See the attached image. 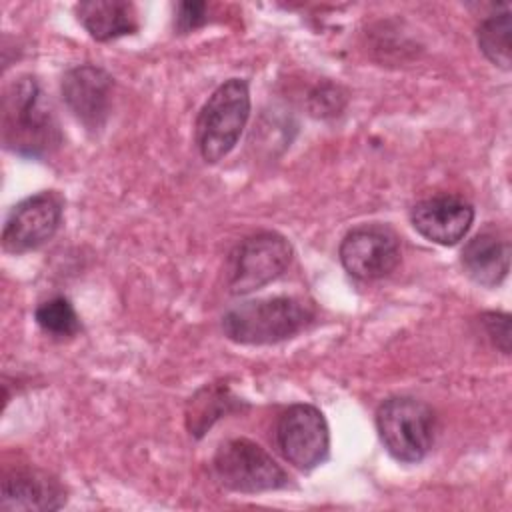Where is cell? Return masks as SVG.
Here are the masks:
<instances>
[{
  "mask_svg": "<svg viewBox=\"0 0 512 512\" xmlns=\"http://www.w3.org/2000/svg\"><path fill=\"white\" fill-rule=\"evenodd\" d=\"M76 16L86 32L100 42L138 30L136 8L126 0H86L76 4Z\"/></svg>",
  "mask_w": 512,
  "mask_h": 512,
  "instance_id": "cell-14",
  "label": "cell"
},
{
  "mask_svg": "<svg viewBox=\"0 0 512 512\" xmlns=\"http://www.w3.org/2000/svg\"><path fill=\"white\" fill-rule=\"evenodd\" d=\"M62 210V196L54 190H44L18 202L4 222V250L22 254L46 244L60 226Z\"/></svg>",
  "mask_w": 512,
  "mask_h": 512,
  "instance_id": "cell-8",
  "label": "cell"
},
{
  "mask_svg": "<svg viewBox=\"0 0 512 512\" xmlns=\"http://www.w3.org/2000/svg\"><path fill=\"white\" fill-rule=\"evenodd\" d=\"M462 268L476 284L494 288L510 270V244L496 232H480L462 248Z\"/></svg>",
  "mask_w": 512,
  "mask_h": 512,
  "instance_id": "cell-13",
  "label": "cell"
},
{
  "mask_svg": "<svg viewBox=\"0 0 512 512\" xmlns=\"http://www.w3.org/2000/svg\"><path fill=\"white\" fill-rule=\"evenodd\" d=\"M474 208L468 200L454 194H438L416 202L410 210L414 230L440 246H454L470 230Z\"/></svg>",
  "mask_w": 512,
  "mask_h": 512,
  "instance_id": "cell-11",
  "label": "cell"
},
{
  "mask_svg": "<svg viewBox=\"0 0 512 512\" xmlns=\"http://www.w3.org/2000/svg\"><path fill=\"white\" fill-rule=\"evenodd\" d=\"M36 324L52 338H72L80 332V318L64 296L44 300L34 312Z\"/></svg>",
  "mask_w": 512,
  "mask_h": 512,
  "instance_id": "cell-17",
  "label": "cell"
},
{
  "mask_svg": "<svg viewBox=\"0 0 512 512\" xmlns=\"http://www.w3.org/2000/svg\"><path fill=\"white\" fill-rule=\"evenodd\" d=\"M238 400L226 386H206L188 402L186 426L192 436L200 438L218 418L234 410Z\"/></svg>",
  "mask_w": 512,
  "mask_h": 512,
  "instance_id": "cell-15",
  "label": "cell"
},
{
  "mask_svg": "<svg viewBox=\"0 0 512 512\" xmlns=\"http://www.w3.org/2000/svg\"><path fill=\"white\" fill-rule=\"evenodd\" d=\"M2 142L24 158L50 156L62 142L54 110L32 76H20L4 92Z\"/></svg>",
  "mask_w": 512,
  "mask_h": 512,
  "instance_id": "cell-1",
  "label": "cell"
},
{
  "mask_svg": "<svg viewBox=\"0 0 512 512\" xmlns=\"http://www.w3.org/2000/svg\"><path fill=\"white\" fill-rule=\"evenodd\" d=\"M510 10L506 4L488 14L476 28V40L482 54L498 68L510 70Z\"/></svg>",
  "mask_w": 512,
  "mask_h": 512,
  "instance_id": "cell-16",
  "label": "cell"
},
{
  "mask_svg": "<svg viewBox=\"0 0 512 512\" xmlns=\"http://www.w3.org/2000/svg\"><path fill=\"white\" fill-rule=\"evenodd\" d=\"M208 4L206 2H180L176 6V16H174V28L180 34L192 32L196 28H200L208 16Z\"/></svg>",
  "mask_w": 512,
  "mask_h": 512,
  "instance_id": "cell-19",
  "label": "cell"
},
{
  "mask_svg": "<svg viewBox=\"0 0 512 512\" xmlns=\"http://www.w3.org/2000/svg\"><path fill=\"white\" fill-rule=\"evenodd\" d=\"M292 260L290 242L276 232L240 240L228 256L226 284L232 294H250L276 280Z\"/></svg>",
  "mask_w": 512,
  "mask_h": 512,
  "instance_id": "cell-6",
  "label": "cell"
},
{
  "mask_svg": "<svg viewBox=\"0 0 512 512\" xmlns=\"http://www.w3.org/2000/svg\"><path fill=\"white\" fill-rule=\"evenodd\" d=\"M274 438L280 454L298 470L308 472L328 458V424L324 414L312 404L288 406L278 416Z\"/></svg>",
  "mask_w": 512,
  "mask_h": 512,
  "instance_id": "cell-7",
  "label": "cell"
},
{
  "mask_svg": "<svg viewBox=\"0 0 512 512\" xmlns=\"http://www.w3.org/2000/svg\"><path fill=\"white\" fill-rule=\"evenodd\" d=\"M314 320V308L292 296L248 300L222 316L224 334L238 344H274L292 338Z\"/></svg>",
  "mask_w": 512,
  "mask_h": 512,
  "instance_id": "cell-2",
  "label": "cell"
},
{
  "mask_svg": "<svg viewBox=\"0 0 512 512\" xmlns=\"http://www.w3.org/2000/svg\"><path fill=\"white\" fill-rule=\"evenodd\" d=\"M66 504L64 486L36 468H12L2 480V510H58Z\"/></svg>",
  "mask_w": 512,
  "mask_h": 512,
  "instance_id": "cell-12",
  "label": "cell"
},
{
  "mask_svg": "<svg viewBox=\"0 0 512 512\" xmlns=\"http://www.w3.org/2000/svg\"><path fill=\"white\" fill-rule=\"evenodd\" d=\"M340 262L358 280H378L388 276L400 262L398 236L382 224H362L352 228L340 242Z\"/></svg>",
  "mask_w": 512,
  "mask_h": 512,
  "instance_id": "cell-9",
  "label": "cell"
},
{
  "mask_svg": "<svg viewBox=\"0 0 512 512\" xmlns=\"http://www.w3.org/2000/svg\"><path fill=\"white\" fill-rule=\"evenodd\" d=\"M480 326L490 342L502 352L510 354V316L504 312H484L480 316Z\"/></svg>",
  "mask_w": 512,
  "mask_h": 512,
  "instance_id": "cell-18",
  "label": "cell"
},
{
  "mask_svg": "<svg viewBox=\"0 0 512 512\" xmlns=\"http://www.w3.org/2000/svg\"><path fill=\"white\" fill-rule=\"evenodd\" d=\"M70 112L92 132L100 130L110 112L112 76L94 64L70 68L60 84Z\"/></svg>",
  "mask_w": 512,
  "mask_h": 512,
  "instance_id": "cell-10",
  "label": "cell"
},
{
  "mask_svg": "<svg viewBox=\"0 0 512 512\" xmlns=\"http://www.w3.org/2000/svg\"><path fill=\"white\" fill-rule=\"evenodd\" d=\"M212 464L220 484L234 492H268L290 482L286 470L260 444L248 438H232L220 444Z\"/></svg>",
  "mask_w": 512,
  "mask_h": 512,
  "instance_id": "cell-5",
  "label": "cell"
},
{
  "mask_svg": "<svg viewBox=\"0 0 512 512\" xmlns=\"http://www.w3.org/2000/svg\"><path fill=\"white\" fill-rule=\"evenodd\" d=\"M250 116L248 82L230 78L204 102L196 118V146L206 162L222 160L238 142Z\"/></svg>",
  "mask_w": 512,
  "mask_h": 512,
  "instance_id": "cell-3",
  "label": "cell"
},
{
  "mask_svg": "<svg viewBox=\"0 0 512 512\" xmlns=\"http://www.w3.org/2000/svg\"><path fill=\"white\" fill-rule=\"evenodd\" d=\"M376 430L386 452L398 462L424 460L436 436L434 410L412 396L386 398L376 410Z\"/></svg>",
  "mask_w": 512,
  "mask_h": 512,
  "instance_id": "cell-4",
  "label": "cell"
}]
</instances>
